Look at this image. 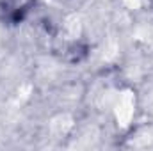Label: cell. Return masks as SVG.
<instances>
[{
	"mask_svg": "<svg viewBox=\"0 0 153 151\" xmlns=\"http://www.w3.org/2000/svg\"><path fill=\"white\" fill-rule=\"evenodd\" d=\"M116 55H117V44L114 41H111L105 48H103V59L105 61H112Z\"/></svg>",
	"mask_w": 153,
	"mask_h": 151,
	"instance_id": "4",
	"label": "cell"
},
{
	"mask_svg": "<svg viewBox=\"0 0 153 151\" xmlns=\"http://www.w3.org/2000/svg\"><path fill=\"white\" fill-rule=\"evenodd\" d=\"M123 4L128 9H139L143 5V0H123Z\"/></svg>",
	"mask_w": 153,
	"mask_h": 151,
	"instance_id": "5",
	"label": "cell"
},
{
	"mask_svg": "<svg viewBox=\"0 0 153 151\" xmlns=\"http://www.w3.org/2000/svg\"><path fill=\"white\" fill-rule=\"evenodd\" d=\"M62 30L66 39H78L82 34V21L76 14H70L66 16L64 23H62Z\"/></svg>",
	"mask_w": 153,
	"mask_h": 151,
	"instance_id": "3",
	"label": "cell"
},
{
	"mask_svg": "<svg viewBox=\"0 0 153 151\" xmlns=\"http://www.w3.org/2000/svg\"><path fill=\"white\" fill-rule=\"evenodd\" d=\"M73 124H75V121H73V117L70 114H64V112L57 114V115H53L50 119V132L57 139L59 137H66L73 130Z\"/></svg>",
	"mask_w": 153,
	"mask_h": 151,
	"instance_id": "2",
	"label": "cell"
},
{
	"mask_svg": "<svg viewBox=\"0 0 153 151\" xmlns=\"http://www.w3.org/2000/svg\"><path fill=\"white\" fill-rule=\"evenodd\" d=\"M114 115L116 121L121 128H126L132 119H134V112H135V96L130 89L121 91L114 100Z\"/></svg>",
	"mask_w": 153,
	"mask_h": 151,
	"instance_id": "1",
	"label": "cell"
}]
</instances>
